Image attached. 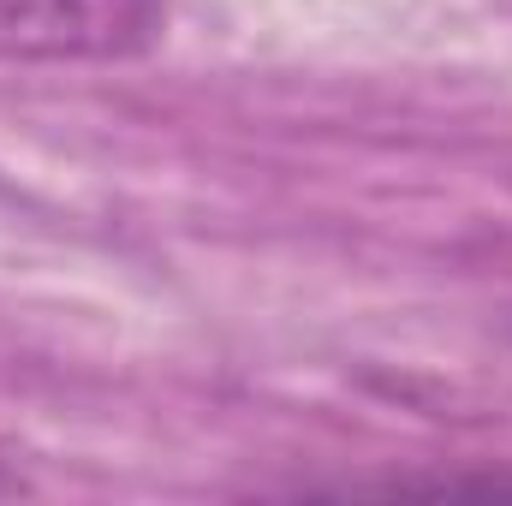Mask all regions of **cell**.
<instances>
[{
    "label": "cell",
    "instance_id": "6da1fadb",
    "mask_svg": "<svg viewBox=\"0 0 512 506\" xmlns=\"http://www.w3.org/2000/svg\"><path fill=\"white\" fill-rule=\"evenodd\" d=\"M167 36V0H0V60H137Z\"/></svg>",
    "mask_w": 512,
    "mask_h": 506
}]
</instances>
